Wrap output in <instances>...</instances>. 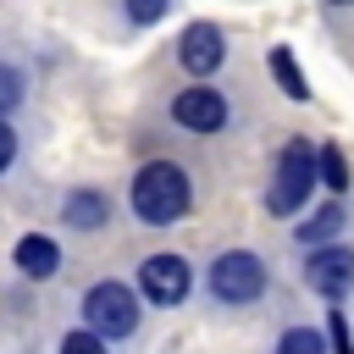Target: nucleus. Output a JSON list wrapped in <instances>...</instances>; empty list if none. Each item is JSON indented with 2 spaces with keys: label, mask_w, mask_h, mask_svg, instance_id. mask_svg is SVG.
<instances>
[{
  "label": "nucleus",
  "mask_w": 354,
  "mask_h": 354,
  "mask_svg": "<svg viewBox=\"0 0 354 354\" xmlns=\"http://www.w3.org/2000/svg\"><path fill=\"white\" fill-rule=\"evenodd\" d=\"M133 210H138V221H149V227H171V221L188 210V177H183V166L149 160V166L133 177Z\"/></svg>",
  "instance_id": "nucleus-1"
},
{
  "label": "nucleus",
  "mask_w": 354,
  "mask_h": 354,
  "mask_svg": "<svg viewBox=\"0 0 354 354\" xmlns=\"http://www.w3.org/2000/svg\"><path fill=\"white\" fill-rule=\"evenodd\" d=\"M310 183H321V177H315V155H310V144H304V138H293V144L277 155V177H271L266 205H271L277 216H293V210L304 205Z\"/></svg>",
  "instance_id": "nucleus-2"
},
{
  "label": "nucleus",
  "mask_w": 354,
  "mask_h": 354,
  "mask_svg": "<svg viewBox=\"0 0 354 354\" xmlns=\"http://www.w3.org/2000/svg\"><path fill=\"white\" fill-rule=\"evenodd\" d=\"M210 293L221 304H254L266 293V266L249 254V249H227L216 266H210Z\"/></svg>",
  "instance_id": "nucleus-3"
},
{
  "label": "nucleus",
  "mask_w": 354,
  "mask_h": 354,
  "mask_svg": "<svg viewBox=\"0 0 354 354\" xmlns=\"http://www.w3.org/2000/svg\"><path fill=\"white\" fill-rule=\"evenodd\" d=\"M83 315H88V332H100V337H127V332L138 326V299H133V288H122V282H100V288H88Z\"/></svg>",
  "instance_id": "nucleus-4"
},
{
  "label": "nucleus",
  "mask_w": 354,
  "mask_h": 354,
  "mask_svg": "<svg viewBox=\"0 0 354 354\" xmlns=\"http://www.w3.org/2000/svg\"><path fill=\"white\" fill-rule=\"evenodd\" d=\"M188 260L183 254H149L144 266H138V288L155 299V304H183L188 299Z\"/></svg>",
  "instance_id": "nucleus-5"
},
{
  "label": "nucleus",
  "mask_w": 354,
  "mask_h": 354,
  "mask_svg": "<svg viewBox=\"0 0 354 354\" xmlns=\"http://www.w3.org/2000/svg\"><path fill=\"white\" fill-rule=\"evenodd\" d=\"M304 277H310V288L321 293V299H343L348 288H354V249H315L310 254V266H304Z\"/></svg>",
  "instance_id": "nucleus-6"
},
{
  "label": "nucleus",
  "mask_w": 354,
  "mask_h": 354,
  "mask_svg": "<svg viewBox=\"0 0 354 354\" xmlns=\"http://www.w3.org/2000/svg\"><path fill=\"white\" fill-rule=\"evenodd\" d=\"M171 116H177L188 133H216V127L227 122V100H221L216 88H183V94L171 100Z\"/></svg>",
  "instance_id": "nucleus-7"
},
{
  "label": "nucleus",
  "mask_w": 354,
  "mask_h": 354,
  "mask_svg": "<svg viewBox=\"0 0 354 354\" xmlns=\"http://www.w3.org/2000/svg\"><path fill=\"white\" fill-rule=\"evenodd\" d=\"M177 55H183V66H188L194 77L216 72V66H221V55H227V44H221V28H216V22H194V28L183 33Z\"/></svg>",
  "instance_id": "nucleus-8"
},
{
  "label": "nucleus",
  "mask_w": 354,
  "mask_h": 354,
  "mask_svg": "<svg viewBox=\"0 0 354 354\" xmlns=\"http://www.w3.org/2000/svg\"><path fill=\"white\" fill-rule=\"evenodd\" d=\"M17 266H22V277H55V266H61V249L50 243V238H22L17 243Z\"/></svg>",
  "instance_id": "nucleus-9"
},
{
  "label": "nucleus",
  "mask_w": 354,
  "mask_h": 354,
  "mask_svg": "<svg viewBox=\"0 0 354 354\" xmlns=\"http://www.w3.org/2000/svg\"><path fill=\"white\" fill-rule=\"evenodd\" d=\"M337 227H343V210H337V205H321V210H315V216L299 227V238L321 249V243H332V238H337Z\"/></svg>",
  "instance_id": "nucleus-10"
},
{
  "label": "nucleus",
  "mask_w": 354,
  "mask_h": 354,
  "mask_svg": "<svg viewBox=\"0 0 354 354\" xmlns=\"http://www.w3.org/2000/svg\"><path fill=\"white\" fill-rule=\"evenodd\" d=\"M271 72H277V83H282V88H288L293 100H310V83H304V72H299V61H293V55H288L282 44L271 50Z\"/></svg>",
  "instance_id": "nucleus-11"
},
{
  "label": "nucleus",
  "mask_w": 354,
  "mask_h": 354,
  "mask_svg": "<svg viewBox=\"0 0 354 354\" xmlns=\"http://www.w3.org/2000/svg\"><path fill=\"white\" fill-rule=\"evenodd\" d=\"M315 177H321L332 194H343V188H348V160H343V149H337V144H326V149L315 155Z\"/></svg>",
  "instance_id": "nucleus-12"
},
{
  "label": "nucleus",
  "mask_w": 354,
  "mask_h": 354,
  "mask_svg": "<svg viewBox=\"0 0 354 354\" xmlns=\"http://www.w3.org/2000/svg\"><path fill=\"white\" fill-rule=\"evenodd\" d=\"M66 221L72 227H100L105 221V199L100 194H72L66 199Z\"/></svg>",
  "instance_id": "nucleus-13"
},
{
  "label": "nucleus",
  "mask_w": 354,
  "mask_h": 354,
  "mask_svg": "<svg viewBox=\"0 0 354 354\" xmlns=\"http://www.w3.org/2000/svg\"><path fill=\"white\" fill-rule=\"evenodd\" d=\"M277 354H326V343H321V332H310V326H293V332H282Z\"/></svg>",
  "instance_id": "nucleus-14"
},
{
  "label": "nucleus",
  "mask_w": 354,
  "mask_h": 354,
  "mask_svg": "<svg viewBox=\"0 0 354 354\" xmlns=\"http://www.w3.org/2000/svg\"><path fill=\"white\" fill-rule=\"evenodd\" d=\"M17 100H22V72H17V66H0V116H6Z\"/></svg>",
  "instance_id": "nucleus-15"
},
{
  "label": "nucleus",
  "mask_w": 354,
  "mask_h": 354,
  "mask_svg": "<svg viewBox=\"0 0 354 354\" xmlns=\"http://www.w3.org/2000/svg\"><path fill=\"white\" fill-rule=\"evenodd\" d=\"M61 354H105V337L100 332H72V337H61Z\"/></svg>",
  "instance_id": "nucleus-16"
},
{
  "label": "nucleus",
  "mask_w": 354,
  "mask_h": 354,
  "mask_svg": "<svg viewBox=\"0 0 354 354\" xmlns=\"http://www.w3.org/2000/svg\"><path fill=\"white\" fill-rule=\"evenodd\" d=\"M166 6H171V0H127V17H133V22H160Z\"/></svg>",
  "instance_id": "nucleus-17"
},
{
  "label": "nucleus",
  "mask_w": 354,
  "mask_h": 354,
  "mask_svg": "<svg viewBox=\"0 0 354 354\" xmlns=\"http://www.w3.org/2000/svg\"><path fill=\"white\" fill-rule=\"evenodd\" d=\"M11 160H17V133H11V127H6V116H0V171H6Z\"/></svg>",
  "instance_id": "nucleus-18"
},
{
  "label": "nucleus",
  "mask_w": 354,
  "mask_h": 354,
  "mask_svg": "<svg viewBox=\"0 0 354 354\" xmlns=\"http://www.w3.org/2000/svg\"><path fill=\"white\" fill-rule=\"evenodd\" d=\"M332 6H354V0H332Z\"/></svg>",
  "instance_id": "nucleus-19"
}]
</instances>
